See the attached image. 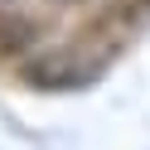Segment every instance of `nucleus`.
Returning <instances> with one entry per match:
<instances>
[{
    "label": "nucleus",
    "mask_w": 150,
    "mask_h": 150,
    "mask_svg": "<svg viewBox=\"0 0 150 150\" xmlns=\"http://www.w3.org/2000/svg\"><path fill=\"white\" fill-rule=\"evenodd\" d=\"M0 5H10V0H0Z\"/></svg>",
    "instance_id": "7ed1b4c3"
},
{
    "label": "nucleus",
    "mask_w": 150,
    "mask_h": 150,
    "mask_svg": "<svg viewBox=\"0 0 150 150\" xmlns=\"http://www.w3.org/2000/svg\"><path fill=\"white\" fill-rule=\"evenodd\" d=\"M63 5H87V0H63Z\"/></svg>",
    "instance_id": "f03ea898"
},
{
    "label": "nucleus",
    "mask_w": 150,
    "mask_h": 150,
    "mask_svg": "<svg viewBox=\"0 0 150 150\" xmlns=\"http://www.w3.org/2000/svg\"><path fill=\"white\" fill-rule=\"evenodd\" d=\"M102 68H107V49H92L87 39H78V44H63V49H49L44 58H34L24 68V78L49 92H68V87L92 82Z\"/></svg>",
    "instance_id": "f257e3e1"
}]
</instances>
